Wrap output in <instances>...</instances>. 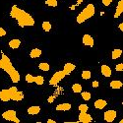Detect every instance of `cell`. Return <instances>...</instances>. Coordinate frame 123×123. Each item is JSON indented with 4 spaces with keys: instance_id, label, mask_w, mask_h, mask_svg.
<instances>
[{
    "instance_id": "36",
    "label": "cell",
    "mask_w": 123,
    "mask_h": 123,
    "mask_svg": "<svg viewBox=\"0 0 123 123\" xmlns=\"http://www.w3.org/2000/svg\"><path fill=\"white\" fill-rule=\"evenodd\" d=\"M47 123H55V121L52 120V119H48V120H47Z\"/></svg>"
},
{
    "instance_id": "7",
    "label": "cell",
    "mask_w": 123,
    "mask_h": 123,
    "mask_svg": "<svg viewBox=\"0 0 123 123\" xmlns=\"http://www.w3.org/2000/svg\"><path fill=\"white\" fill-rule=\"evenodd\" d=\"M117 116V113H116V111L115 110H107L105 112V114H104V118L106 122H112V121H114L115 118Z\"/></svg>"
},
{
    "instance_id": "9",
    "label": "cell",
    "mask_w": 123,
    "mask_h": 123,
    "mask_svg": "<svg viewBox=\"0 0 123 123\" xmlns=\"http://www.w3.org/2000/svg\"><path fill=\"white\" fill-rule=\"evenodd\" d=\"M82 42H83V43L87 46H91V47H93L94 46V38L92 37L90 35H84L83 38H82Z\"/></svg>"
},
{
    "instance_id": "3",
    "label": "cell",
    "mask_w": 123,
    "mask_h": 123,
    "mask_svg": "<svg viewBox=\"0 0 123 123\" xmlns=\"http://www.w3.org/2000/svg\"><path fill=\"white\" fill-rule=\"evenodd\" d=\"M96 13V9H95V6L94 4H88L84 10L82 11L76 18V21L78 24H82V23H84L85 21H87L88 19L92 18Z\"/></svg>"
},
{
    "instance_id": "5",
    "label": "cell",
    "mask_w": 123,
    "mask_h": 123,
    "mask_svg": "<svg viewBox=\"0 0 123 123\" xmlns=\"http://www.w3.org/2000/svg\"><path fill=\"white\" fill-rule=\"evenodd\" d=\"M65 76H66V74L64 73L63 70H62V71H57V72H55V73L53 74V76L51 77V79L49 80V85H51V86L57 85L61 80L64 79Z\"/></svg>"
},
{
    "instance_id": "19",
    "label": "cell",
    "mask_w": 123,
    "mask_h": 123,
    "mask_svg": "<svg viewBox=\"0 0 123 123\" xmlns=\"http://www.w3.org/2000/svg\"><path fill=\"white\" fill-rule=\"evenodd\" d=\"M122 82L119 80H114V81H111L110 82V88L114 89V90H118L120 88H122Z\"/></svg>"
},
{
    "instance_id": "20",
    "label": "cell",
    "mask_w": 123,
    "mask_h": 123,
    "mask_svg": "<svg viewBox=\"0 0 123 123\" xmlns=\"http://www.w3.org/2000/svg\"><path fill=\"white\" fill-rule=\"evenodd\" d=\"M121 54H122V50L119 49V48H116V49H114L113 51H112V53H111V58L113 59V60H115V59L119 58V57L121 56Z\"/></svg>"
},
{
    "instance_id": "26",
    "label": "cell",
    "mask_w": 123,
    "mask_h": 123,
    "mask_svg": "<svg viewBox=\"0 0 123 123\" xmlns=\"http://www.w3.org/2000/svg\"><path fill=\"white\" fill-rule=\"evenodd\" d=\"M82 94V98H83V99L85 100H90L91 99V94L89 93V92H81Z\"/></svg>"
},
{
    "instance_id": "34",
    "label": "cell",
    "mask_w": 123,
    "mask_h": 123,
    "mask_svg": "<svg viewBox=\"0 0 123 123\" xmlns=\"http://www.w3.org/2000/svg\"><path fill=\"white\" fill-rule=\"evenodd\" d=\"M54 96H51V97H49L48 98V99H47V101L49 102V104H51V102H53V100H54Z\"/></svg>"
},
{
    "instance_id": "6",
    "label": "cell",
    "mask_w": 123,
    "mask_h": 123,
    "mask_svg": "<svg viewBox=\"0 0 123 123\" xmlns=\"http://www.w3.org/2000/svg\"><path fill=\"white\" fill-rule=\"evenodd\" d=\"M2 117L5 119V120H8V121H13V122H16V123H19L20 120L19 118L17 117V113L15 110H6L5 112L2 113Z\"/></svg>"
},
{
    "instance_id": "31",
    "label": "cell",
    "mask_w": 123,
    "mask_h": 123,
    "mask_svg": "<svg viewBox=\"0 0 123 123\" xmlns=\"http://www.w3.org/2000/svg\"><path fill=\"white\" fill-rule=\"evenodd\" d=\"M112 1H113V0H101L102 4H104L105 6H109V5L111 4Z\"/></svg>"
},
{
    "instance_id": "33",
    "label": "cell",
    "mask_w": 123,
    "mask_h": 123,
    "mask_svg": "<svg viewBox=\"0 0 123 123\" xmlns=\"http://www.w3.org/2000/svg\"><path fill=\"white\" fill-rule=\"evenodd\" d=\"M98 85H99V83H98V81H94L93 83H92V86H93V88H98Z\"/></svg>"
},
{
    "instance_id": "16",
    "label": "cell",
    "mask_w": 123,
    "mask_h": 123,
    "mask_svg": "<svg viewBox=\"0 0 123 123\" xmlns=\"http://www.w3.org/2000/svg\"><path fill=\"white\" fill-rule=\"evenodd\" d=\"M20 45H21V40L18 39V38L11 39L9 42V46L11 47L12 49H17V48H19Z\"/></svg>"
},
{
    "instance_id": "10",
    "label": "cell",
    "mask_w": 123,
    "mask_h": 123,
    "mask_svg": "<svg viewBox=\"0 0 123 123\" xmlns=\"http://www.w3.org/2000/svg\"><path fill=\"white\" fill-rule=\"evenodd\" d=\"M123 13V0H120L117 4L116 10H115V14H114V18L117 19L120 17V15Z\"/></svg>"
},
{
    "instance_id": "18",
    "label": "cell",
    "mask_w": 123,
    "mask_h": 123,
    "mask_svg": "<svg viewBox=\"0 0 123 123\" xmlns=\"http://www.w3.org/2000/svg\"><path fill=\"white\" fill-rule=\"evenodd\" d=\"M42 50H40L39 48H34L31 50L30 52V57L31 58H38L40 55H42Z\"/></svg>"
},
{
    "instance_id": "17",
    "label": "cell",
    "mask_w": 123,
    "mask_h": 123,
    "mask_svg": "<svg viewBox=\"0 0 123 123\" xmlns=\"http://www.w3.org/2000/svg\"><path fill=\"white\" fill-rule=\"evenodd\" d=\"M71 109V105L70 104H60L56 106V110L58 111H68Z\"/></svg>"
},
{
    "instance_id": "14",
    "label": "cell",
    "mask_w": 123,
    "mask_h": 123,
    "mask_svg": "<svg viewBox=\"0 0 123 123\" xmlns=\"http://www.w3.org/2000/svg\"><path fill=\"white\" fill-rule=\"evenodd\" d=\"M23 98H24V94H23V92H20V91H16L11 98V99L14 101H20Z\"/></svg>"
},
{
    "instance_id": "29",
    "label": "cell",
    "mask_w": 123,
    "mask_h": 123,
    "mask_svg": "<svg viewBox=\"0 0 123 123\" xmlns=\"http://www.w3.org/2000/svg\"><path fill=\"white\" fill-rule=\"evenodd\" d=\"M88 109H89V107H88L87 105H79V110H80V112H87Z\"/></svg>"
},
{
    "instance_id": "27",
    "label": "cell",
    "mask_w": 123,
    "mask_h": 123,
    "mask_svg": "<svg viewBox=\"0 0 123 123\" xmlns=\"http://www.w3.org/2000/svg\"><path fill=\"white\" fill-rule=\"evenodd\" d=\"M45 4L50 7H56L57 6V0H46Z\"/></svg>"
},
{
    "instance_id": "1",
    "label": "cell",
    "mask_w": 123,
    "mask_h": 123,
    "mask_svg": "<svg viewBox=\"0 0 123 123\" xmlns=\"http://www.w3.org/2000/svg\"><path fill=\"white\" fill-rule=\"evenodd\" d=\"M10 16L13 19H15L18 25L24 28V27H32L35 25V20L29 13H27L25 10L20 9L18 6L13 5L11 8V12H10Z\"/></svg>"
},
{
    "instance_id": "35",
    "label": "cell",
    "mask_w": 123,
    "mask_h": 123,
    "mask_svg": "<svg viewBox=\"0 0 123 123\" xmlns=\"http://www.w3.org/2000/svg\"><path fill=\"white\" fill-rule=\"evenodd\" d=\"M119 30L121 31V32H123V23H120L119 24Z\"/></svg>"
},
{
    "instance_id": "13",
    "label": "cell",
    "mask_w": 123,
    "mask_h": 123,
    "mask_svg": "<svg viewBox=\"0 0 123 123\" xmlns=\"http://www.w3.org/2000/svg\"><path fill=\"white\" fill-rule=\"evenodd\" d=\"M75 68H76V66H75L73 63H66V64L64 65L63 71H64V73H65L66 76H67V75H69L71 72H72V71H74Z\"/></svg>"
},
{
    "instance_id": "32",
    "label": "cell",
    "mask_w": 123,
    "mask_h": 123,
    "mask_svg": "<svg viewBox=\"0 0 123 123\" xmlns=\"http://www.w3.org/2000/svg\"><path fill=\"white\" fill-rule=\"evenodd\" d=\"M6 35V31L3 28H0V37H4Z\"/></svg>"
},
{
    "instance_id": "4",
    "label": "cell",
    "mask_w": 123,
    "mask_h": 123,
    "mask_svg": "<svg viewBox=\"0 0 123 123\" xmlns=\"http://www.w3.org/2000/svg\"><path fill=\"white\" fill-rule=\"evenodd\" d=\"M16 91H18V89L16 87H11L7 90H2L0 91V99L2 101H9L11 100L12 95L15 93Z\"/></svg>"
},
{
    "instance_id": "37",
    "label": "cell",
    "mask_w": 123,
    "mask_h": 123,
    "mask_svg": "<svg viewBox=\"0 0 123 123\" xmlns=\"http://www.w3.org/2000/svg\"><path fill=\"white\" fill-rule=\"evenodd\" d=\"M83 1H84V0H77V4L79 5V4H81V3L83 2Z\"/></svg>"
},
{
    "instance_id": "28",
    "label": "cell",
    "mask_w": 123,
    "mask_h": 123,
    "mask_svg": "<svg viewBox=\"0 0 123 123\" xmlns=\"http://www.w3.org/2000/svg\"><path fill=\"white\" fill-rule=\"evenodd\" d=\"M26 81H27V83H34L35 82V77L33 75H31V74H27L26 75Z\"/></svg>"
},
{
    "instance_id": "11",
    "label": "cell",
    "mask_w": 123,
    "mask_h": 123,
    "mask_svg": "<svg viewBox=\"0 0 123 123\" xmlns=\"http://www.w3.org/2000/svg\"><path fill=\"white\" fill-rule=\"evenodd\" d=\"M100 72H101V74L104 75L105 77H110L111 76V73H112L110 67L107 66V65H102L100 67Z\"/></svg>"
},
{
    "instance_id": "25",
    "label": "cell",
    "mask_w": 123,
    "mask_h": 123,
    "mask_svg": "<svg viewBox=\"0 0 123 123\" xmlns=\"http://www.w3.org/2000/svg\"><path fill=\"white\" fill-rule=\"evenodd\" d=\"M91 77H92V73L90 72V71L85 70V71L82 72V78H83L84 80H89Z\"/></svg>"
},
{
    "instance_id": "30",
    "label": "cell",
    "mask_w": 123,
    "mask_h": 123,
    "mask_svg": "<svg viewBox=\"0 0 123 123\" xmlns=\"http://www.w3.org/2000/svg\"><path fill=\"white\" fill-rule=\"evenodd\" d=\"M115 70L118 71V72H120V71H123V64L122 63H119L115 66Z\"/></svg>"
},
{
    "instance_id": "24",
    "label": "cell",
    "mask_w": 123,
    "mask_h": 123,
    "mask_svg": "<svg viewBox=\"0 0 123 123\" xmlns=\"http://www.w3.org/2000/svg\"><path fill=\"white\" fill-rule=\"evenodd\" d=\"M72 91L76 94H79V93L82 92V86L80 84H74L72 86Z\"/></svg>"
},
{
    "instance_id": "21",
    "label": "cell",
    "mask_w": 123,
    "mask_h": 123,
    "mask_svg": "<svg viewBox=\"0 0 123 123\" xmlns=\"http://www.w3.org/2000/svg\"><path fill=\"white\" fill-rule=\"evenodd\" d=\"M38 68L42 70V71H45V72H46V71H49L50 66H49V64L46 63V62H42V63H39Z\"/></svg>"
},
{
    "instance_id": "23",
    "label": "cell",
    "mask_w": 123,
    "mask_h": 123,
    "mask_svg": "<svg viewBox=\"0 0 123 123\" xmlns=\"http://www.w3.org/2000/svg\"><path fill=\"white\" fill-rule=\"evenodd\" d=\"M34 83H36L37 85H43L44 83V78L43 76H36L35 77V82Z\"/></svg>"
},
{
    "instance_id": "8",
    "label": "cell",
    "mask_w": 123,
    "mask_h": 123,
    "mask_svg": "<svg viewBox=\"0 0 123 123\" xmlns=\"http://www.w3.org/2000/svg\"><path fill=\"white\" fill-rule=\"evenodd\" d=\"M91 121H93V118L90 114H88L87 112H80L79 114V122L82 123H89Z\"/></svg>"
},
{
    "instance_id": "15",
    "label": "cell",
    "mask_w": 123,
    "mask_h": 123,
    "mask_svg": "<svg viewBox=\"0 0 123 123\" xmlns=\"http://www.w3.org/2000/svg\"><path fill=\"white\" fill-rule=\"evenodd\" d=\"M39 111H40V107L38 105H33L28 108V113L31 115H37L39 113Z\"/></svg>"
},
{
    "instance_id": "22",
    "label": "cell",
    "mask_w": 123,
    "mask_h": 123,
    "mask_svg": "<svg viewBox=\"0 0 123 123\" xmlns=\"http://www.w3.org/2000/svg\"><path fill=\"white\" fill-rule=\"evenodd\" d=\"M42 27H43V30L44 31V32H49V31L51 30V24H50V22H48V21H44V22L43 23Z\"/></svg>"
},
{
    "instance_id": "2",
    "label": "cell",
    "mask_w": 123,
    "mask_h": 123,
    "mask_svg": "<svg viewBox=\"0 0 123 123\" xmlns=\"http://www.w3.org/2000/svg\"><path fill=\"white\" fill-rule=\"evenodd\" d=\"M0 69H3L10 76L13 83H18L20 81V79H21L19 72L14 68V66L11 63L9 57L7 55H5L3 52L1 53V59H0Z\"/></svg>"
},
{
    "instance_id": "12",
    "label": "cell",
    "mask_w": 123,
    "mask_h": 123,
    "mask_svg": "<svg viewBox=\"0 0 123 123\" xmlns=\"http://www.w3.org/2000/svg\"><path fill=\"white\" fill-rule=\"evenodd\" d=\"M94 105H95V107L97 109H102V108H105L107 105V102L105 99H98V100L95 101Z\"/></svg>"
}]
</instances>
